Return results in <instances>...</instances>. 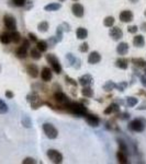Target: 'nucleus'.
I'll return each instance as SVG.
<instances>
[{
  "label": "nucleus",
  "instance_id": "1",
  "mask_svg": "<svg viewBox=\"0 0 146 164\" xmlns=\"http://www.w3.org/2000/svg\"><path fill=\"white\" fill-rule=\"evenodd\" d=\"M67 107V111L71 113V114L76 115L78 117H81L87 114V107L86 105H83L81 103H76V102H68L67 104H65Z\"/></svg>",
  "mask_w": 146,
  "mask_h": 164
},
{
  "label": "nucleus",
  "instance_id": "2",
  "mask_svg": "<svg viewBox=\"0 0 146 164\" xmlns=\"http://www.w3.org/2000/svg\"><path fill=\"white\" fill-rule=\"evenodd\" d=\"M45 58H46V62L50 64L51 69L53 70L55 74H62L63 67H62V65H61L59 59L55 56L54 54H47V55L45 56Z\"/></svg>",
  "mask_w": 146,
  "mask_h": 164
},
{
  "label": "nucleus",
  "instance_id": "3",
  "mask_svg": "<svg viewBox=\"0 0 146 164\" xmlns=\"http://www.w3.org/2000/svg\"><path fill=\"white\" fill-rule=\"evenodd\" d=\"M145 126L146 123L144 119L135 118L132 122H130L127 127H129L130 130L133 131V132H143V131L145 130Z\"/></svg>",
  "mask_w": 146,
  "mask_h": 164
},
{
  "label": "nucleus",
  "instance_id": "4",
  "mask_svg": "<svg viewBox=\"0 0 146 164\" xmlns=\"http://www.w3.org/2000/svg\"><path fill=\"white\" fill-rule=\"evenodd\" d=\"M43 131L48 139H56L58 137V130L55 128L54 125L50 123L43 124Z\"/></svg>",
  "mask_w": 146,
  "mask_h": 164
},
{
  "label": "nucleus",
  "instance_id": "5",
  "mask_svg": "<svg viewBox=\"0 0 146 164\" xmlns=\"http://www.w3.org/2000/svg\"><path fill=\"white\" fill-rule=\"evenodd\" d=\"M46 154H47V158L50 159L52 163L59 164L63 162V154L59 151L55 150V149H48Z\"/></svg>",
  "mask_w": 146,
  "mask_h": 164
},
{
  "label": "nucleus",
  "instance_id": "6",
  "mask_svg": "<svg viewBox=\"0 0 146 164\" xmlns=\"http://www.w3.org/2000/svg\"><path fill=\"white\" fill-rule=\"evenodd\" d=\"M4 24L6 26V29L9 30V31H16L17 30V20L11 14L4 16Z\"/></svg>",
  "mask_w": 146,
  "mask_h": 164
},
{
  "label": "nucleus",
  "instance_id": "7",
  "mask_svg": "<svg viewBox=\"0 0 146 164\" xmlns=\"http://www.w3.org/2000/svg\"><path fill=\"white\" fill-rule=\"evenodd\" d=\"M109 36L111 37L113 41H120L123 37V31L119 26H112L109 31Z\"/></svg>",
  "mask_w": 146,
  "mask_h": 164
},
{
  "label": "nucleus",
  "instance_id": "8",
  "mask_svg": "<svg viewBox=\"0 0 146 164\" xmlns=\"http://www.w3.org/2000/svg\"><path fill=\"white\" fill-rule=\"evenodd\" d=\"M119 19L123 23H130L134 20V14L131 10H123L119 14Z\"/></svg>",
  "mask_w": 146,
  "mask_h": 164
},
{
  "label": "nucleus",
  "instance_id": "9",
  "mask_svg": "<svg viewBox=\"0 0 146 164\" xmlns=\"http://www.w3.org/2000/svg\"><path fill=\"white\" fill-rule=\"evenodd\" d=\"M85 119H86V122L90 127H98L100 125V118L97 115L86 114L85 115Z\"/></svg>",
  "mask_w": 146,
  "mask_h": 164
},
{
  "label": "nucleus",
  "instance_id": "10",
  "mask_svg": "<svg viewBox=\"0 0 146 164\" xmlns=\"http://www.w3.org/2000/svg\"><path fill=\"white\" fill-rule=\"evenodd\" d=\"M71 12L76 18H83V14H85V8H83V4L76 2L71 6Z\"/></svg>",
  "mask_w": 146,
  "mask_h": 164
},
{
  "label": "nucleus",
  "instance_id": "11",
  "mask_svg": "<svg viewBox=\"0 0 146 164\" xmlns=\"http://www.w3.org/2000/svg\"><path fill=\"white\" fill-rule=\"evenodd\" d=\"M41 78L44 82H48L53 78V72L50 67H43L41 70Z\"/></svg>",
  "mask_w": 146,
  "mask_h": 164
},
{
  "label": "nucleus",
  "instance_id": "12",
  "mask_svg": "<svg viewBox=\"0 0 146 164\" xmlns=\"http://www.w3.org/2000/svg\"><path fill=\"white\" fill-rule=\"evenodd\" d=\"M78 83H79L81 86H91L93 83V78H92L91 74H83L81 77H79L78 79Z\"/></svg>",
  "mask_w": 146,
  "mask_h": 164
},
{
  "label": "nucleus",
  "instance_id": "13",
  "mask_svg": "<svg viewBox=\"0 0 146 164\" xmlns=\"http://www.w3.org/2000/svg\"><path fill=\"white\" fill-rule=\"evenodd\" d=\"M26 72L29 74L31 78H38V74H40V70H38V67L34 64H30V65L26 66Z\"/></svg>",
  "mask_w": 146,
  "mask_h": 164
},
{
  "label": "nucleus",
  "instance_id": "14",
  "mask_svg": "<svg viewBox=\"0 0 146 164\" xmlns=\"http://www.w3.org/2000/svg\"><path fill=\"white\" fill-rule=\"evenodd\" d=\"M101 62V55L98 52H91L88 56V64L90 65H96Z\"/></svg>",
  "mask_w": 146,
  "mask_h": 164
},
{
  "label": "nucleus",
  "instance_id": "15",
  "mask_svg": "<svg viewBox=\"0 0 146 164\" xmlns=\"http://www.w3.org/2000/svg\"><path fill=\"white\" fill-rule=\"evenodd\" d=\"M54 98L56 102L61 103V104H67V103L69 102V100L67 98V95L65 93H63L62 91H59V92H55L54 93Z\"/></svg>",
  "mask_w": 146,
  "mask_h": 164
},
{
  "label": "nucleus",
  "instance_id": "16",
  "mask_svg": "<svg viewBox=\"0 0 146 164\" xmlns=\"http://www.w3.org/2000/svg\"><path fill=\"white\" fill-rule=\"evenodd\" d=\"M129 48H130V46L127 43L121 42V43L117 46V53L119 54L120 56H124V55H126V54L129 53Z\"/></svg>",
  "mask_w": 146,
  "mask_h": 164
},
{
  "label": "nucleus",
  "instance_id": "17",
  "mask_svg": "<svg viewBox=\"0 0 146 164\" xmlns=\"http://www.w3.org/2000/svg\"><path fill=\"white\" fill-rule=\"evenodd\" d=\"M120 112V105H118L117 103L114 102L111 105H109L105 110H104V115H111V114H117Z\"/></svg>",
  "mask_w": 146,
  "mask_h": 164
},
{
  "label": "nucleus",
  "instance_id": "18",
  "mask_svg": "<svg viewBox=\"0 0 146 164\" xmlns=\"http://www.w3.org/2000/svg\"><path fill=\"white\" fill-rule=\"evenodd\" d=\"M115 67L120 68V69H127L129 68V59L124 57H120L115 60Z\"/></svg>",
  "mask_w": 146,
  "mask_h": 164
},
{
  "label": "nucleus",
  "instance_id": "19",
  "mask_svg": "<svg viewBox=\"0 0 146 164\" xmlns=\"http://www.w3.org/2000/svg\"><path fill=\"white\" fill-rule=\"evenodd\" d=\"M133 45L135 47H138V48H142L145 45V38L143 35L138 34V35H135L133 38Z\"/></svg>",
  "mask_w": 146,
  "mask_h": 164
},
{
  "label": "nucleus",
  "instance_id": "20",
  "mask_svg": "<svg viewBox=\"0 0 146 164\" xmlns=\"http://www.w3.org/2000/svg\"><path fill=\"white\" fill-rule=\"evenodd\" d=\"M132 64L134 67H137V69L142 68V69L146 70V62L143 58H132Z\"/></svg>",
  "mask_w": 146,
  "mask_h": 164
},
{
  "label": "nucleus",
  "instance_id": "21",
  "mask_svg": "<svg viewBox=\"0 0 146 164\" xmlns=\"http://www.w3.org/2000/svg\"><path fill=\"white\" fill-rule=\"evenodd\" d=\"M117 159H118V162L121 164H127L129 163V159H127V153H125V152L121 151V150H119L117 152Z\"/></svg>",
  "mask_w": 146,
  "mask_h": 164
},
{
  "label": "nucleus",
  "instance_id": "22",
  "mask_svg": "<svg viewBox=\"0 0 146 164\" xmlns=\"http://www.w3.org/2000/svg\"><path fill=\"white\" fill-rule=\"evenodd\" d=\"M62 8V4H58V2H52V4H46L44 7V10L47 11V12H53V11H57L59 9Z\"/></svg>",
  "mask_w": 146,
  "mask_h": 164
},
{
  "label": "nucleus",
  "instance_id": "23",
  "mask_svg": "<svg viewBox=\"0 0 146 164\" xmlns=\"http://www.w3.org/2000/svg\"><path fill=\"white\" fill-rule=\"evenodd\" d=\"M16 56L20 59H24L28 56V48H25L23 46L21 45L20 47H18L17 50H16Z\"/></svg>",
  "mask_w": 146,
  "mask_h": 164
},
{
  "label": "nucleus",
  "instance_id": "24",
  "mask_svg": "<svg viewBox=\"0 0 146 164\" xmlns=\"http://www.w3.org/2000/svg\"><path fill=\"white\" fill-rule=\"evenodd\" d=\"M76 35L78 40H86L88 37V30L85 28H78L76 30Z\"/></svg>",
  "mask_w": 146,
  "mask_h": 164
},
{
  "label": "nucleus",
  "instance_id": "25",
  "mask_svg": "<svg viewBox=\"0 0 146 164\" xmlns=\"http://www.w3.org/2000/svg\"><path fill=\"white\" fill-rule=\"evenodd\" d=\"M10 36H11V42L14 43V44H18V43H20L22 41V36H21V34L18 32L17 30L16 31H11Z\"/></svg>",
  "mask_w": 146,
  "mask_h": 164
},
{
  "label": "nucleus",
  "instance_id": "26",
  "mask_svg": "<svg viewBox=\"0 0 146 164\" xmlns=\"http://www.w3.org/2000/svg\"><path fill=\"white\" fill-rule=\"evenodd\" d=\"M115 86H117V83L115 82H113L112 80H109V81H107L105 83L103 84V90L105 91V92H111V91L115 90Z\"/></svg>",
  "mask_w": 146,
  "mask_h": 164
},
{
  "label": "nucleus",
  "instance_id": "27",
  "mask_svg": "<svg viewBox=\"0 0 146 164\" xmlns=\"http://www.w3.org/2000/svg\"><path fill=\"white\" fill-rule=\"evenodd\" d=\"M81 94L85 96V98H92L93 96V90H92V88L90 86H83V89H81Z\"/></svg>",
  "mask_w": 146,
  "mask_h": 164
},
{
  "label": "nucleus",
  "instance_id": "28",
  "mask_svg": "<svg viewBox=\"0 0 146 164\" xmlns=\"http://www.w3.org/2000/svg\"><path fill=\"white\" fill-rule=\"evenodd\" d=\"M41 52L38 50L36 47H34V48H31L30 49V56H31V58L32 59H34V60H40L42 57L41 55Z\"/></svg>",
  "mask_w": 146,
  "mask_h": 164
},
{
  "label": "nucleus",
  "instance_id": "29",
  "mask_svg": "<svg viewBox=\"0 0 146 164\" xmlns=\"http://www.w3.org/2000/svg\"><path fill=\"white\" fill-rule=\"evenodd\" d=\"M0 42L4 44V45H8L11 43V36H10V33L4 32L2 34H0Z\"/></svg>",
  "mask_w": 146,
  "mask_h": 164
},
{
  "label": "nucleus",
  "instance_id": "30",
  "mask_svg": "<svg viewBox=\"0 0 146 164\" xmlns=\"http://www.w3.org/2000/svg\"><path fill=\"white\" fill-rule=\"evenodd\" d=\"M31 104V108L32 110H38V108H40V107H42L43 105H45V102H43L41 98H38L36 100H34V101H32V102L30 103Z\"/></svg>",
  "mask_w": 146,
  "mask_h": 164
},
{
  "label": "nucleus",
  "instance_id": "31",
  "mask_svg": "<svg viewBox=\"0 0 146 164\" xmlns=\"http://www.w3.org/2000/svg\"><path fill=\"white\" fill-rule=\"evenodd\" d=\"M125 102H126V106L127 107H134L137 105L138 98H135V96H127Z\"/></svg>",
  "mask_w": 146,
  "mask_h": 164
},
{
  "label": "nucleus",
  "instance_id": "32",
  "mask_svg": "<svg viewBox=\"0 0 146 164\" xmlns=\"http://www.w3.org/2000/svg\"><path fill=\"white\" fill-rule=\"evenodd\" d=\"M21 123H22V125H23V127H25V128L32 127V120H31L30 116H28V115H23V116H22Z\"/></svg>",
  "mask_w": 146,
  "mask_h": 164
},
{
  "label": "nucleus",
  "instance_id": "33",
  "mask_svg": "<svg viewBox=\"0 0 146 164\" xmlns=\"http://www.w3.org/2000/svg\"><path fill=\"white\" fill-rule=\"evenodd\" d=\"M36 48H38L41 53H44V52H46L47 48H48V44H47L46 41H38V43H36Z\"/></svg>",
  "mask_w": 146,
  "mask_h": 164
},
{
  "label": "nucleus",
  "instance_id": "34",
  "mask_svg": "<svg viewBox=\"0 0 146 164\" xmlns=\"http://www.w3.org/2000/svg\"><path fill=\"white\" fill-rule=\"evenodd\" d=\"M66 60H67V66L68 67H74L76 60H77V57H75L71 53L66 54Z\"/></svg>",
  "mask_w": 146,
  "mask_h": 164
},
{
  "label": "nucleus",
  "instance_id": "35",
  "mask_svg": "<svg viewBox=\"0 0 146 164\" xmlns=\"http://www.w3.org/2000/svg\"><path fill=\"white\" fill-rule=\"evenodd\" d=\"M115 23V20H114V18L111 16H107V18H104L103 20V25L105 28H112L113 25Z\"/></svg>",
  "mask_w": 146,
  "mask_h": 164
},
{
  "label": "nucleus",
  "instance_id": "36",
  "mask_svg": "<svg viewBox=\"0 0 146 164\" xmlns=\"http://www.w3.org/2000/svg\"><path fill=\"white\" fill-rule=\"evenodd\" d=\"M38 32L41 33H45L47 32V30H48V22L47 21H42L38 24Z\"/></svg>",
  "mask_w": 146,
  "mask_h": 164
},
{
  "label": "nucleus",
  "instance_id": "37",
  "mask_svg": "<svg viewBox=\"0 0 146 164\" xmlns=\"http://www.w3.org/2000/svg\"><path fill=\"white\" fill-rule=\"evenodd\" d=\"M63 35H64V30L62 29L61 25H58L57 29H56V35H55V37H56V40H57L58 43H61L63 41Z\"/></svg>",
  "mask_w": 146,
  "mask_h": 164
},
{
  "label": "nucleus",
  "instance_id": "38",
  "mask_svg": "<svg viewBox=\"0 0 146 164\" xmlns=\"http://www.w3.org/2000/svg\"><path fill=\"white\" fill-rule=\"evenodd\" d=\"M8 111H9L8 105L6 104L4 101H2L0 98V114H6V113H8Z\"/></svg>",
  "mask_w": 146,
  "mask_h": 164
},
{
  "label": "nucleus",
  "instance_id": "39",
  "mask_svg": "<svg viewBox=\"0 0 146 164\" xmlns=\"http://www.w3.org/2000/svg\"><path fill=\"white\" fill-rule=\"evenodd\" d=\"M129 86V83L126 81H121L120 83H118L117 86H115V89H117L118 91H120V92H123V91L126 89Z\"/></svg>",
  "mask_w": 146,
  "mask_h": 164
},
{
  "label": "nucleus",
  "instance_id": "40",
  "mask_svg": "<svg viewBox=\"0 0 146 164\" xmlns=\"http://www.w3.org/2000/svg\"><path fill=\"white\" fill-rule=\"evenodd\" d=\"M118 144H119V150H121V151L125 152V153H129L127 151V146L125 144L123 140H118Z\"/></svg>",
  "mask_w": 146,
  "mask_h": 164
},
{
  "label": "nucleus",
  "instance_id": "41",
  "mask_svg": "<svg viewBox=\"0 0 146 164\" xmlns=\"http://www.w3.org/2000/svg\"><path fill=\"white\" fill-rule=\"evenodd\" d=\"M65 81H66V83H68V84L73 86L74 88H77V86H78V82L76 81L75 79H73V78H71V77H68V76H65Z\"/></svg>",
  "mask_w": 146,
  "mask_h": 164
},
{
  "label": "nucleus",
  "instance_id": "42",
  "mask_svg": "<svg viewBox=\"0 0 146 164\" xmlns=\"http://www.w3.org/2000/svg\"><path fill=\"white\" fill-rule=\"evenodd\" d=\"M117 117L119 119H121V120H127V119H130V114L119 112V113H117Z\"/></svg>",
  "mask_w": 146,
  "mask_h": 164
},
{
  "label": "nucleus",
  "instance_id": "43",
  "mask_svg": "<svg viewBox=\"0 0 146 164\" xmlns=\"http://www.w3.org/2000/svg\"><path fill=\"white\" fill-rule=\"evenodd\" d=\"M58 42L56 40V37L55 36H51L48 40H47V44H48V47H54L56 44H57Z\"/></svg>",
  "mask_w": 146,
  "mask_h": 164
},
{
  "label": "nucleus",
  "instance_id": "44",
  "mask_svg": "<svg viewBox=\"0 0 146 164\" xmlns=\"http://www.w3.org/2000/svg\"><path fill=\"white\" fill-rule=\"evenodd\" d=\"M88 50H89V44H88L87 42H85V43H83V44H80L79 52H81V53H87Z\"/></svg>",
  "mask_w": 146,
  "mask_h": 164
},
{
  "label": "nucleus",
  "instance_id": "45",
  "mask_svg": "<svg viewBox=\"0 0 146 164\" xmlns=\"http://www.w3.org/2000/svg\"><path fill=\"white\" fill-rule=\"evenodd\" d=\"M138 28H137V25H130L129 28H127V32L131 33V34H136L138 31Z\"/></svg>",
  "mask_w": 146,
  "mask_h": 164
},
{
  "label": "nucleus",
  "instance_id": "46",
  "mask_svg": "<svg viewBox=\"0 0 146 164\" xmlns=\"http://www.w3.org/2000/svg\"><path fill=\"white\" fill-rule=\"evenodd\" d=\"M28 37H29V41L30 42H32V43H35V44H36V43H38V36H36V35H35V34H34V33H29V34H28Z\"/></svg>",
  "mask_w": 146,
  "mask_h": 164
},
{
  "label": "nucleus",
  "instance_id": "47",
  "mask_svg": "<svg viewBox=\"0 0 146 164\" xmlns=\"http://www.w3.org/2000/svg\"><path fill=\"white\" fill-rule=\"evenodd\" d=\"M140 80H141L142 86H146V70H144L143 74H141V76H140Z\"/></svg>",
  "mask_w": 146,
  "mask_h": 164
},
{
  "label": "nucleus",
  "instance_id": "48",
  "mask_svg": "<svg viewBox=\"0 0 146 164\" xmlns=\"http://www.w3.org/2000/svg\"><path fill=\"white\" fill-rule=\"evenodd\" d=\"M12 2L16 7H24L25 6V0H12Z\"/></svg>",
  "mask_w": 146,
  "mask_h": 164
},
{
  "label": "nucleus",
  "instance_id": "49",
  "mask_svg": "<svg viewBox=\"0 0 146 164\" xmlns=\"http://www.w3.org/2000/svg\"><path fill=\"white\" fill-rule=\"evenodd\" d=\"M36 161L33 158H25L24 160L22 161V164H35Z\"/></svg>",
  "mask_w": 146,
  "mask_h": 164
},
{
  "label": "nucleus",
  "instance_id": "50",
  "mask_svg": "<svg viewBox=\"0 0 146 164\" xmlns=\"http://www.w3.org/2000/svg\"><path fill=\"white\" fill-rule=\"evenodd\" d=\"M61 26H62V29L64 30V32H69V31H71V25L68 24V23H66V22L62 23Z\"/></svg>",
  "mask_w": 146,
  "mask_h": 164
},
{
  "label": "nucleus",
  "instance_id": "51",
  "mask_svg": "<svg viewBox=\"0 0 146 164\" xmlns=\"http://www.w3.org/2000/svg\"><path fill=\"white\" fill-rule=\"evenodd\" d=\"M53 90H55V92H59V91H62V86L58 84V83H54L53 84Z\"/></svg>",
  "mask_w": 146,
  "mask_h": 164
},
{
  "label": "nucleus",
  "instance_id": "52",
  "mask_svg": "<svg viewBox=\"0 0 146 164\" xmlns=\"http://www.w3.org/2000/svg\"><path fill=\"white\" fill-rule=\"evenodd\" d=\"M4 94H6V98H10V100H11V98H13V96H14V94H13V92H12V91H10V90H7V91H6V93H4Z\"/></svg>",
  "mask_w": 146,
  "mask_h": 164
},
{
  "label": "nucleus",
  "instance_id": "53",
  "mask_svg": "<svg viewBox=\"0 0 146 164\" xmlns=\"http://www.w3.org/2000/svg\"><path fill=\"white\" fill-rule=\"evenodd\" d=\"M25 4H28L25 9L29 10V9H31L32 7H33V0H25Z\"/></svg>",
  "mask_w": 146,
  "mask_h": 164
},
{
  "label": "nucleus",
  "instance_id": "54",
  "mask_svg": "<svg viewBox=\"0 0 146 164\" xmlns=\"http://www.w3.org/2000/svg\"><path fill=\"white\" fill-rule=\"evenodd\" d=\"M22 46H23V47H25V48L29 49L30 48V41H29V40L24 38V40H23V42H22Z\"/></svg>",
  "mask_w": 146,
  "mask_h": 164
},
{
  "label": "nucleus",
  "instance_id": "55",
  "mask_svg": "<svg viewBox=\"0 0 146 164\" xmlns=\"http://www.w3.org/2000/svg\"><path fill=\"white\" fill-rule=\"evenodd\" d=\"M137 110L138 111H146V100L137 107Z\"/></svg>",
  "mask_w": 146,
  "mask_h": 164
},
{
  "label": "nucleus",
  "instance_id": "56",
  "mask_svg": "<svg viewBox=\"0 0 146 164\" xmlns=\"http://www.w3.org/2000/svg\"><path fill=\"white\" fill-rule=\"evenodd\" d=\"M74 67H75L76 69H79V68H80V59H78V58H77V60H76Z\"/></svg>",
  "mask_w": 146,
  "mask_h": 164
},
{
  "label": "nucleus",
  "instance_id": "57",
  "mask_svg": "<svg viewBox=\"0 0 146 164\" xmlns=\"http://www.w3.org/2000/svg\"><path fill=\"white\" fill-rule=\"evenodd\" d=\"M140 29L142 30L143 32H146V22L142 23V25H141V28H140Z\"/></svg>",
  "mask_w": 146,
  "mask_h": 164
},
{
  "label": "nucleus",
  "instance_id": "58",
  "mask_svg": "<svg viewBox=\"0 0 146 164\" xmlns=\"http://www.w3.org/2000/svg\"><path fill=\"white\" fill-rule=\"evenodd\" d=\"M80 103H81V104H83V105H86V106H87L88 104H89V102H88L87 100H80Z\"/></svg>",
  "mask_w": 146,
  "mask_h": 164
},
{
  "label": "nucleus",
  "instance_id": "59",
  "mask_svg": "<svg viewBox=\"0 0 146 164\" xmlns=\"http://www.w3.org/2000/svg\"><path fill=\"white\" fill-rule=\"evenodd\" d=\"M130 1H131L132 4H136V2H137V1H140V0H130Z\"/></svg>",
  "mask_w": 146,
  "mask_h": 164
},
{
  "label": "nucleus",
  "instance_id": "60",
  "mask_svg": "<svg viewBox=\"0 0 146 164\" xmlns=\"http://www.w3.org/2000/svg\"><path fill=\"white\" fill-rule=\"evenodd\" d=\"M58 1H61V2H64V1H66V0H58Z\"/></svg>",
  "mask_w": 146,
  "mask_h": 164
},
{
  "label": "nucleus",
  "instance_id": "61",
  "mask_svg": "<svg viewBox=\"0 0 146 164\" xmlns=\"http://www.w3.org/2000/svg\"><path fill=\"white\" fill-rule=\"evenodd\" d=\"M144 16H146V10H145V12H144Z\"/></svg>",
  "mask_w": 146,
  "mask_h": 164
},
{
  "label": "nucleus",
  "instance_id": "62",
  "mask_svg": "<svg viewBox=\"0 0 146 164\" xmlns=\"http://www.w3.org/2000/svg\"><path fill=\"white\" fill-rule=\"evenodd\" d=\"M0 72H1V65H0Z\"/></svg>",
  "mask_w": 146,
  "mask_h": 164
},
{
  "label": "nucleus",
  "instance_id": "63",
  "mask_svg": "<svg viewBox=\"0 0 146 164\" xmlns=\"http://www.w3.org/2000/svg\"><path fill=\"white\" fill-rule=\"evenodd\" d=\"M73 1H78V0H73Z\"/></svg>",
  "mask_w": 146,
  "mask_h": 164
}]
</instances>
